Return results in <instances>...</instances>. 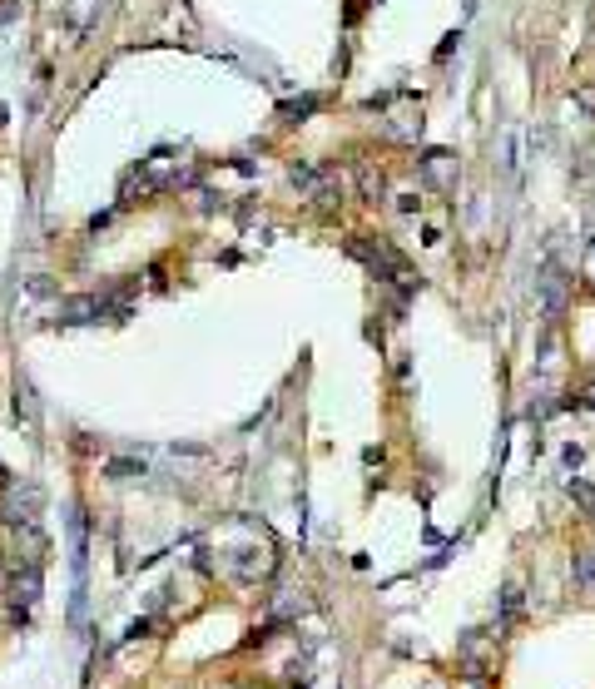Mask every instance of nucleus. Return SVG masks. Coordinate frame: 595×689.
<instances>
[{
    "label": "nucleus",
    "instance_id": "nucleus-13",
    "mask_svg": "<svg viewBox=\"0 0 595 689\" xmlns=\"http://www.w3.org/2000/svg\"><path fill=\"white\" fill-rule=\"evenodd\" d=\"M0 125H6V104H0Z\"/></svg>",
    "mask_w": 595,
    "mask_h": 689
},
{
    "label": "nucleus",
    "instance_id": "nucleus-8",
    "mask_svg": "<svg viewBox=\"0 0 595 689\" xmlns=\"http://www.w3.org/2000/svg\"><path fill=\"white\" fill-rule=\"evenodd\" d=\"M357 184H362L367 204H377V199H382V174H372V169H362V174H357Z\"/></svg>",
    "mask_w": 595,
    "mask_h": 689
},
{
    "label": "nucleus",
    "instance_id": "nucleus-1",
    "mask_svg": "<svg viewBox=\"0 0 595 689\" xmlns=\"http://www.w3.org/2000/svg\"><path fill=\"white\" fill-rule=\"evenodd\" d=\"M6 600H10V615L15 620H30V610L40 600V565H15V576L6 585Z\"/></svg>",
    "mask_w": 595,
    "mask_h": 689
},
{
    "label": "nucleus",
    "instance_id": "nucleus-6",
    "mask_svg": "<svg viewBox=\"0 0 595 689\" xmlns=\"http://www.w3.org/2000/svg\"><path fill=\"white\" fill-rule=\"evenodd\" d=\"M65 20L75 35H89L94 20H99V0H65Z\"/></svg>",
    "mask_w": 595,
    "mask_h": 689
},
{
    "label": "nucleus",
    "instance_id": "nucleus-3",
    "mask_svg": "<svg viewBox=\"0 0 595 689\" xmlns=\"http://www.w3.org/2000/svg\"><path fill=\"white\" fill-rule=\"evenodd\" d=\"M40 486H10V501H6V521L10 526H30V521H40Z\"/></svg>",
    "mask_w": 595,
    "mask_h": 689
},
{
    "label": "nucleus",
    "instance_id": "nucleus-11",
    "mask_svg": "<svg viewBox=\"0 0 595 689\" xmlns=\"http://www.w3.org/2000/svg\"><path fill=\"white\" fill-rule=\"evenodd\" d=\"M397 208H402V213H417V208H422V199H417V194H402V204H397Z\"/></svg>",
    "mask_w": 595,
    "mask_h": 689
},
{
    "label": "nucleus",
    "instance_id": "nucleus-12",
    "mask_svg": "<svg viewBox=\"0 0 595 689\" xmlns=\"http://www.w3.org/2000/svg\"><path fill=\"white\" fill-rule=\"evenodd\" d=\"M575 104H580V109H590V114H595V90H580V94H575Z\"/></svg>",
    "mask_w": 595,
    "mask_h": 689
},
{
    "label": "nucleus",
    "instance_id": "nucleus-9",
    "mask_svg": "<svg viewBox=\"0 0 595 689\" xmlns=\"http://www.w3.org/2000/svg\"><path fill=\"white\" fill-rule=\"evenodd\" d=\"M15 417H25V422H35V402H30V387H25V382L15 387Z\"/></svg>",
    "mask_w": 595,
    "mask_h": 689
},
{
    "label": "nucleus",
    "instance_id": "nucleus-4",
    "mask_svg": "<svg viewBox=\"0 0 595 689\" xmlns=\"http://www.w3.org/2000/svg\"><path fill=\"white\" fill-rule=\"evenodd\" d=\"M104 308H110L104 298H70V303L60 308V322H65V327H80V322H99V318H104Z\"/></svg>",
    "mask_w": 595,
    "mask_h": 689
},
{
    "label": "nucleus",
    "instance_id": "nucleus-10",
    "mask_svg": "<svg viewBox=\"0 0 595 689\" xmlns=\"http://www.w3.org/2000/svg\"><path fill=\"white\" fill-rule=\"evenodd\" d=\"M104 471H110L115 481H129V476H144V467H139V462H110V467H104Z\"/></svg>",
    "mask_w": 595,
    "mask_h": 689
},
{
    "label": "nucleus",
    "instance_id": "nucleus-2",
    "mask_svg": "<svg viewBox=\"0 0 595 689\" xmlns=\"http://www.w3.org/2000/svg\"><path fill=\"white\" fill-rule=\"evenodd\" d=\"M45 551H50V541L40 536L35 521L30 526H10V555H15V565H45Z\"/></svg>",
    "mask_w": 595,
    "mask_h": 689
},
{
    "label": "nucleus",
    "instance_id": "nucleus-7",
    "mask_svg": "<svg viewBox=\"0 0 595 689\" xmlns=\"http://www.w3.org/2000/svg\"><path fill=\"white\" fill-rule=\"evenodd\" d=\"M313 109H317V99H313V94H308V99H288V104H283V120H288V125H298L303 114H313Z\"/></svg>",
    "mask_w": 595,
    "mask_h": 689
},
{
    "label": "nucleus",
    "instance_id": "nucleus-5",
    "mask_svg": "<svg viewBox=\"0 0 595 689\" xmlns=\"http://www.w3.org/2000/svg\"><path fill=\"white\" fill-rule=\"evenodd\" d=\"M422 174L437 184V189H452V174H457V159L447 154V149H431L426 159H422Z\"/></svg>",
    "mask_w": 595,
    "mask_h": 689
}]
</instances>
